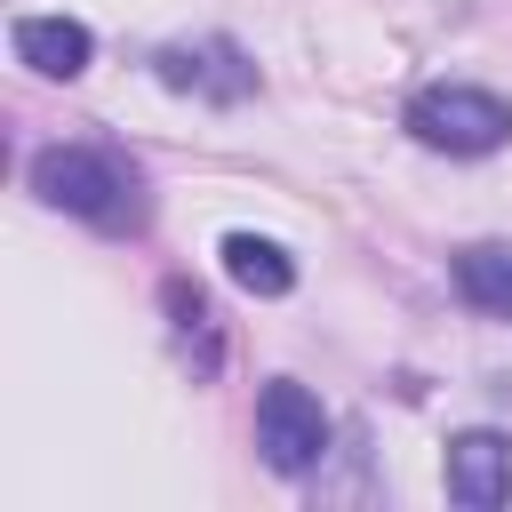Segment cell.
Returning a JSON list of instances; mask_svg holds the SVG:
<instances>
[{"label": "cell", "instance_id": "ba28073f", "mask_svg": "<svg viewBox=\"0 0 512 512\" xmlns=\"http://www.w3.org/2000/svg\"><path fill=\"white\" fill-rule=\"evenodd\" d=\"M224 272H232V288H248V296H288L296 288V256L280 248V240H264V232H224Z\"/></svg>", "mask_w": 512, "mask_h": 512}, {"label": "cell", "instance_id": "9c48e42d", "mask_svg": "<svg viewBox=\"0 0 512 512\" xmlns=\"http://www.w3.org/2000/svg\"><path fill=\"white\" fill-rule=\"evenodd\" d=\"M160 304H168V320H176V336H184V344H200V360L216 368V328H208L216 312H208V296H200L192 280H168V288H160Z\"/></svg>", "mask_w": 512, "mask_h": 512}, {"label": "cell", "instance_id": "52a82bcc", "mask_svg": "<svg viewBox=\"0 0 512 512\" xmlns=\"http://www.w3.org/2000/svg\"><path fill=\"white\" fill-rule=\"evenodd\" d=\"M456 296L472 304V312H488V320H512V240H472V248H456Z\"/></svg>", "mask_w": 512, "mask_h": 512}, {"label": "cell", "instance_id": "3957f363", "mask_svg": "<svg viewBox=\"0 0 512 512\" xmlns=\"http://www.w3.org/2000/svg\"><path fill=\"white\" fill-rule=\"evenodd\" d=\"M328 408H320V392H304L296 376H272L264 392H256V448H264V464L280 472V480H304L320 456H328Z\"/></svg>", "mask_w": 512, "mask_h": 512}, {"label": "cell", "instance_id": "7a4b0ae2", "mask_svg": "<svg viewBox=\"0 0 512 512\" xmlns=\"http://www.w3.org/2000/svg\"><path fill=\"white\" fill-rule=\"evenodd\" d=\"M400 128L424 144V152H448V160H480V152H504L512 144V104L496 88H472V80H432L408 96Z\"/></svg>", "mask_w": 512, "mask_h": 512}, {"label": "cell", "instance_id": "6da1fadb", "mask_svg": "<svg viewBox=\"0 0 512 512\" xmlns=\"http://www.w3.org/2000/svg\"><path fill=\"white\" fill-rule=\"evenodd\" d=\"M32 192L40 208H64L96 232H136L144 224V176L112 144H48L32 152Z\"/></svg>", "mask_w": 512, "mask_h": 512}, {"label": "cell", "instance_id": "277c9868", "mask_svg": "<svg viewBox=\"0 0 512 512\" xmlns=\"http://www.w3.org/2000/svg\"><path fill=\"white\" fill-rule=\"evenodd\" d=\"M152 80L176 88V96H200V104H248L256 96V64L240 56V40H168L152 56Z\"/></svg>", "mask_w": 512, "mask_h": 512}, {"label": "cell", "instance_id": "8992f818", "mask_svg": "<svg viewBox=\"0 0 512 512\" xmlns=\"http://www.w3.org/2000/svg\"><path fill=\"white\" fill-rule=\"evenodd\" d=\"M8 48H16V64H32L40 80H80L88 56H96V40H88L80 16H16V24H8Z\"/></svg>", "mask_w": 512, "mask_h": 512}, {"label": "cell", "instance_id": "5b68a950", "mask_svg": "<svg viewBox=\"0 0 512 512\" xmlns=\"http://www.w3.org/2000/svg\"><path fill=\"white\" fill-rule=\"evenodd\" d=\"M440 472H448V496H456L464 512H496V504H512V440L488 432V424L456 432Z\"/></svg>", "mask_w": 512, "mask_h": 512}]
</instances>
